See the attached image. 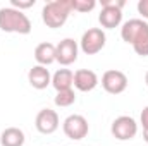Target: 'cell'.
Returning <instances> with one entry per match:
<instances>
[{
	"mask_svg": "<svg viewBox=\"0 0 148 146\" xmlns=\"http://www.w3.org/2000/svg\"><path fill=\"white\" fill-rule=\"evenodd\" d=\"M31 21L26 14L14 7L0 9V29L5 33H17V35H29L31 33Z\"/></svg>",
	"mask_w": 148,
	"mask_h": 146,
	"instance_id": "6da1fadb",
	"label": "cell"
},
{
	"mask_svg": "<svg viewBox=\"0 0 148 146\" xmlns=\"http://www.w3.org/2000/svg\"><path fill=\"white\" fill-rule=\"evenodd\" d=\"M71 12H73L71 0H53V2H48L43 7L41 19H43V23L48 28L57 29V28L66 24V21H67Z\"/></svg>",
	"mask_w": 148,
	"mask_h": 146,
	"instance_id": "7a4b0ae2",
	"label": "cell"
},
{
	"mask_svg": "<svg viewBox=\"0 0 148 146\" xmlns=\"http://www.w3.org/2000/svg\"><path fill=\"white\" fill-rule=\"evenodd\" d=\"M112 136L119 141H129L136 136L138 132V124L133 117H127V115H121L117 117L114 122H112Z\"/></svg>",
	"mask_w": 148,
	"mask_h": 146,
	"instance_id": "3957f363",
	"label": "cell"
},
{
	"mask_svg": "<svg viewBox=\"0 0 148 146\" xmlns=\"http://www.w3.org/2000/svg\"><path fill=\"white\" fill-rule=\"evenodd\" d=\"M105 43H107V36L100 28H90L81 38V50L86 55H95L103 50Z\"/></svg>",
	"mask_w": 148,
	"mask_h": 146,
	"instance_id": "277c9868",
	"label": "cell"
},
{
	"mask_svg": "<svg viewBox=\"0 0 148 146\" xmlns=\"http://www.w3.org/2000/svg\"><path fill=\"white\" fill-rule=\"evenodd\" d=\"M102 88L109 95H121L127 88V76L117 69L105 71L102 76Z\"/></svg>",
	"mask_w": 148,
	"mask_h": 146,
	"instance_id": "5b68a950",
	"label": "cell"
},
{
	"mask_svg": "<svg viewBox=\"0 0 148 146\" xmlns=\"http://www.w3.org/2000/svg\"><path fill=\"white\" fill-rule=\"evenodd\" d=\"M64 134L73 139V141H79L83 138H86L90 127H88V120L83 117V115H69L66 120H64Z\"/></svg>",
	"mask_w": 148,
	"mask_h": 146,
	"instance_id": "8992f818",
	"label": "cell"
},
{
	"mask_svg": "<svg viewBox=\"0 0 148 146\" xmlns=\"http://www.w3.org/2000/svg\"><path fill=\"white\" fill-rule=\"evenodd\" d=\"M55 60L62 65H71L77 60V43L71 40V38H66L62 40L57 46H55Z\"/></svg>",
	"mask_w": 148,
	"mask_h": 146,
	"instance_id": "52a82bcc",
	"label": "cell"
},
{
	"mask_svg": "<svg viewBox=\"0 0 148 146\" xmlns=\"http://www.w3.org/2000/svg\"><path fill=\"white\" fill-rule=\"evenodd\" d=\"M35 126H36L38 132L41 134H52L59 129V115L55 110L50 108H43L38 112L36 120H35Z\"/></svg>",
	"mask_w": 148,
	"mask_h": 146,
	"instance_id": "ba28073f",
	"label": "cell"
},
{
	"mask_svg": "<svg viewBox=\"0 0 148 146\" xmlns=\"http://www.w3.org/2000/svg\"><path fill=\"white\" fill-rule=\"evenodd\" d=\"M97 84H98V76L93 71H90V69H79V71L74 72V86L79 91H83V93L91 91V89L97 88Z\"/></svg>",
	"mask_w": 148,
	"mask_h": 146,
	"instance_id": "9c48e42d",
	"label": "cell"
},
{
	"mask_svg": "<svg viewBox=\"0 0 148 146\" xmlns=\"http://www.w3.org/2000/svg\"><path fill=\"white\" fill-rule=\"evenodd\" d=\"M28 81L35 89H45L48 84H52V77L47 67L43 65H35L29 72H28Z\"/></svg>",
	"mask_w": 148,
	"mask_h": 146,
	"instance_id": "30bf717a",
	"label": "cell"
},
{
	"mask_svg": "<svg viewBox=\"0 0 148 146\" xmlns=\"http://www.w3.org/2000/svg\"><path fill=\"white\" fill-rule=\"evenodd\" d=\"M98 21L102 28L105 29H114L121 24L122 21V10L117 7H102V12L98 16Z\"/></svg>",
	"mask_w": 148,
	"mask_h": 146,
	"instance_id": "8fae6325",
	"label": "cell"
},
{
	"mask_svg": "<svg viewBox=\"0 0 148 146\" xmlns=\"http://www.w3.org/2000/svg\"><path fill=\"white\" fill-rule=\"evenodd\" d=\"M35 59L40 65H50L55 62V45L50 41H43L35 48Z\"/></svg>",
	"mask_w": 148,
	"mask_h": 146,
	"instance_id": "7c38bea8",
	"label": "cell"
},
{
	"mask_svg": "<svg viewBox=\"0 0 148 146\" xmlns=\"http://www.w3.org/2000/svg\"><path fill=\"white\" fill-rule=\"evenodd\" d=\"M145 26H147V23L145 21H141V19H131V21H127L124 26H122V29H121V36L122 40L126 41V43H134V40L138 38V35L145 29Z\"/></svg>",
	"mask_w": 148,
	"mask_h": 146,
	"instance_id": "4fadbf2b",
	"label": "cell"
},
{
	"mask_svg": "<svg viewBox=\"0 0 148 146\" xmlns=\"http://www.w3.org/2000/svg\"><path fill=\"white\" fill-rule=\"evenodd\" d=\"M24 132L19 127H7L0 136L2 146H23L24 145Z\"/></svg>",
	"mask_w": 148,
	"mask_h": 146,
	"instance_id": "5bb4252c",
	"label": "cell"
},
{
	"mask_svg": "<svg viewBox=\"0 0 148 146\" xmlns=\"http://www.w3.org/2000/svg\"><path fill=\"white\" fill-rule=\"evenodd\" d=\"M74 84V74L69 69H59L52 77V86L57 91H64V89H71Z\"/></svg>",
	"mask_w": 148,
	"mask_h": 146,
	"instance_id": "9a60e30c",
	"label": "cell"
},
{
	"mask_svg": "<svg viewBox=\"0 0 148 146\" xmlns=\"http://www.w3.org/2000/svg\"><path fill=\"white\" fill-rule=\"evenodd\" d=\"M133 48L138 55L141 57H148V24L145 26V29L138 35V38L133 43Z\"/></svg>",
	"mask_w": 148,
	"mask_h": 146,
	"instance_id": "2e32d148",
	"label": "cell"
},
{
	"mask_svg": "<svg viewBox=\"0 0 148 146\" xmlns=\"http://www.w3.org/2000/svg\"><path fill=\"white\" fill-rule=\"evenodd\" d=\"M76 102V93L71 89H64V91H57L55 95V105L57 107H69Z\"/></svg>",
	"mask_w": 148,
	"mask_h": 146,
	"instance_id": "e0dca14e",
	"label": "cell"
},
{
	"mask_svg": "<svg viewBox=\"0 0 148 146\" xmlns=\"http://www.w3.org/2000/svg\"><path fill=\"white\" fill-rule=\"evenodd\" d=\"M71 5H73V10L76 12H90L95 9L97 2L95 0H71Z\"/></svg>",
	"mask_w": 148,
	"mask_h": 146,
	"instance_id": "ac0fdd59",
	"label": "cell"
},
{
	"mask_svg": "<svg viewBox=\"0 0 148 146\" xmlns=\"http://www.w3.org/2000/svg\"><path fill=\"white\" fill-rule=\"evenodd\" d=\"M12 5L14 9L21 10V9H29L35 5V0H12Z\"/></svg>",
	"mask_w": 148,
	"mask_h": 146,
	"instance_id": "d6986e66",
	"label": "cell"
},
{
	"mask_svg": "<svg viewBox=\"0 0 148 146\" xmlns=\"http://www.w3.org/2000/svg\"><path fill=\"white\" fill-rule=\"evenodd\" d=\"M100 3H102V7H117V9H121V10H122V7L126 5L124 0H102Z\"/></svg>",
	"mask_w": 148,
	"mask_h": 146,
	"instance_id": "ffe728a7",
	"label": "cell"
},
{
	"mask_svg": "<svg viewBox=\"0 0 148 146\" xmlns=\"http://www.w3.org/2000/svg\"><path fill=\"white\" fill-rule=\"evenodd\" d=\"M138 12H140L145 19H148V0H140V2H138Z\"/></svg>",
	"mask_w": 148,
	"mask_h": 146,
	"instance_id": "44dd1931",
	"label": "cell"
},
{
	"mask_svg": "<svg viewBox=\"0 0 148 146\" xmlns=\"http://www.w3.org/2000/svg\"><path fill=\"white\" fill-rule=\"evenodd\" d=\"M141 124H143V129H148V107H145L141 112Z\"/></svg>",
	"mask_w": 148,
	"mask_h": 146,
	"instance_id": "7402d4cb",
	"label": "cell"
},
{
	"mask_svg": "<svg viewBox=\"0 0 148 146\" xmlns=\"http://www.w3.org/2000/svg\"><path fill=\"white\" fill-rule=\"evenodd\" d=\"M143 139L148 143V129H145V131H143Z\"/></svg>",
	"mask_w": 148,
	"mask_h": 146,
	"instance_id": "603a6c76",
	"label": "cell"
},
{
	"mask_svg": "<svg viewBox=\"0 0 148 146\" xmlns=\"http://www.w3.org/2000/svg\"><path fill=\"white\" fill-rule=\"evenodd\" d=\"M145 83H147V86H148V71H147V74H145Z\"/></svg>",
	"mask_w": 148,
	"mask_h": 146,
	"instance_id": "cb8c5ba5",
	"label": "cell"
}]
</instances>
